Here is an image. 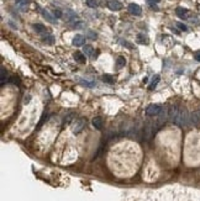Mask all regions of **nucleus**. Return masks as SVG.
Segmentation results:
<instances>
[{"instance_id": "nucleus-12", "label": "nucleus", "mask_w": 200, "mask_h": 201, "mask_svg": "<svg viewBox=\"0 0 200 201\" xmlns=\"http://www.w3.org/2000/svg\"><path fill=\"white\" fill-rule=\"evenodd\" d=\"M8 78H9L8 72L5 70V68H1V86L5 85V81L8 80Z\"/></svg>"}, {"instance_id": "nucleus-7", "label": "nucleus", "mask_w": 200, "mask_h": 201, "mask_svg": "<svg viewBox=\"0 0 200 201\" xmlns=\"http://www.w3.org/2000/svg\"><path fill=\"white\" fill-rule=\"evenodd\" d=\"M83 53H84L85 56H92V57H93V54H94V48H93L92 46H89V44H85V46L83 47Z\"/></svg>"}, {"instance_id": "nucleus-17", "label": "nucleus", "mask_w": 200, "mask_h": 201, "mask_svg": "<svg viewBox=\"0 0 200 201\" xmlns=\"http://www.w3.org/2000/svg\"><path fill=\"white\" fill-rule=\"evenodd\" d=\"M137 42H139V43H142V44H145V43H148V40H147L143 35H141L140 34V35H137Z\"/></svg>"}, {"instance_id": "nucleus-11", "label": "nucleus", "mask_w": 200, "mask_h": 201, "mask_svg": "<svg viewBox=\"0 0 200 201\" xmlns=\"http://www.w3.org/2000/svg\"><path fill=\"white\" fill-rule=\"evenodd\" d=\"M32 27H34V30H35L36 32H39V34H45V32H46V27H45L43 25H41V23H35Z\"/></svg>"}, {"instance_id": "nucleus-9", "label": "nucleus", "mask_w": 200, "mask_h": 201, "mask_svg": "<svg viewBox=\"0 0 200 201\" xmlns=\"http://www.w3.org/2000/svg\"><path fill=\"white\" fill-rule=\"evenodd\" d=\"M177 15L179 16L180 19H187L188 18V10L183 9V8H177Z\"/></svg>"}, {"instance_id": "nucleus-5", "label": "nucleus", "mask_w": 200, "mask_h": 201, "mask_svg": "<svg viewBox=\"0 0 200 201\" xmlns=\"http://www.w3.org/2000/svg\"><path fill=\"white\" fill-rule=\"evenodd\" d=\"M84 125H85V120L84 119H79V120L76 121V126H74V128H73V131L76 132V133H78L82 131V128L84 127Z\"/></svg>"}, {"instance_id": "nucleus-22", "label": "nucleus", "mask_w": 200, "mask_h": 201, "mask_svg": "<svg viewBox=\"0 0 200 201\" xmlns=\"http://www.w3.org/2000/svg\"><path fill=\"white\" fill-rule=\"evenodd\" d=\"M16 3L20 5V6H26L29 4V0H16Z\"/></svg>"}, {"instance_id": "nucleus-8", "label": "nucleus", "mask_w": 200, "mask_h": 201, "mask_svg": "<svg viewBox=\"0 0 200 201\" xmlns=\"http://www.w3.org/2000/svg\"><path fill=\"white\" fill-rule=\"evenodd\" d=\"M73 57H74V59L77 60V62H79V63H85V54L84 53H82V52H76L74 54H73Z\"/></svg>"}, {"instance_id": "nucleus-23", "label": "nucleus", "mask_w": 200, "mask_h": 201, "mask_svg": "<svg viewBox=\"0 0 200 201\" xmlns=\"http://www.w3.org/2000/svg\"><path fill=\"white\" fill-rule=\"evenodd\" d=\"M121 43H122V44H124L125 47H127V48H130V49L132 48V44H131V43H129L127 41H121Z\"/></svg>"}, {"instance_id": "nucleus-3", "label": "nucleus", "mask_w": 200, "mask_h": 201, "mask_svg": "<svg viewBox=\"0 0 200 201\" xmlns=\"http://www.w3.org/2000/svg\"><path fill=\"white\" fill-rule=\"evenodd\" d=\"M108 6L113 11H120L121 9H122V4L119 0H109L108 1Z\"/></svg>"}, {"instance_id": "nucleus-19", "label": "nucleus", "mask_w": 200, "mask_h": 201, "mask_svg": "<svg viewBox=\"0 0 200 201\" xmlns=\"http://www.w3.org/2000/svg\"><path fill=\"white\" fill-rule=\"evenodd\" d=\"M103 81H105V83H114V78L111 77V75H109V74H105L104 77H103Z\"/></svg>"}, {"instance_id": "nucleus-13", "label": "nucleus", "mask_w": 200, "mask_h": 201, "mask_svg": "<svg viewBox=\"0 0 200 201\" xmlns=\"http://www.w3.org/2000/svg\"><path fill=\"white\" fill-rule=\"evenodd\" d=\"M79 83L83 86H88V88L95 86V83H94V81H88V80H84V79H79Z\"/></svg>"}, {"instance_id": "nucleus-6", "label": "nucleus", "mask_w": 200, "mask_h": 201, "mask_svg": "<svg viewBox=\"0 0 200 201\" xmlns=\"http://www.w3.org/2000/svg\"><path fill=\"white\" fill-rule=\"evenodd\" d=\"M41 13H42V16L48 21V22H51V23H56V18H53V16H52L47 10H41Z\"/></svg>"}, {"instance_id": "nucleus-2", "label": "nucleus", "mask_w": 200, "mask_h": 201, "mask_svg": "<svg viewBox=\"0 0 200 201\" xmlns=\"http://www.w3.org/2000/svg\"><path fill=\"white\" fill-rule=\"evenodd\" d=\"M129 13L132 14V15H135V16H140L141 14H142V9H141L140 5H137V4H135V3H131V4L129 5Z\"/></svg>"}, {"instance_id": "nucleus-16", "label": "nucleus", "mask_w": 200, "mask_h": 201, "mask_svg": "<svg viewBox=\"0 0 200 201\" xmlns=\"http://www.w3.org/2000/svg\"><path fill=\"white\" fill-rule=\"evenodd\" d=\"M43 42H46V43H50V44H52V43L55 42V37H53L52 35H46V37H43Z\"/></svg>"}, {"instance_id": "nucleus-24", "label": "nucleus", "mask_w": 200, "mask_h": 201, "mask_svg": "<svg viewBox=\"0 0 200 201\" xmlns=\"http://www.w3.org/2000/svg\"><path fill=\"white\" fill-rule=\"evenodd\" d=\"M177 26L179 27L180 30H183V31H187V30H188V28H187V26H185V25H183V23H180V22L177 23Z\"/></svg>"}, {"instance_id": "nucleus-20", "label": "nucleus", "mask_w": 200, "mask_h": 201, "mask_svg": "<svg viewBox=\"0 0 200 201\" xmlns=\"http://www.w3.org/2000/svg\"><path fill=\"white\" fill-rule=\"evenodd\" d=\"M87 5H88L89 8H97V6H98V3H97V0H87Z\"/></svg>"}, {"instance_id": "nucleus-25", "label": "nucleus", "mask_w": 200, "mask_h": 201, "mask_svg": "<svg viewBox=\"0 0 200 201\" xmlns=\"http://www.w3.org/2000/svg\"><path fill=\"white\" fill-rule=\"evenodd\" d=\"M148 1H150V3H151V4H153V3H158V1H160V0H148Z\"/></svg>"}, {"instance_id": "nucleus-26", "label": "nucleus", "mask_w": 200, "mask_h": 201, "mask_svg": "<svg viewBox=\"0 0 200 201\" xmlns=\"http://www.w3.org/2000/svg\"><path fill=\"white\" fill-rule=\"evenodd\" d=\"M195 58H197L198 60H200V53H198V54H197V57H195Z\"/></svg>"}, {"instance_id": "nucleus-10", "label": "nucleus", "mask_w": 200, "mask_h": 201, "mask_svg": "<svg viewBox=\"0 0 200 201\" xmlns=\"http://www.w3.org/2000/svg\"><path fill=\"white\" fill-rule=\"evenodd\" d=\"M93 126L95 127V128H98V130H100L101 127H103V119L101 117H95V119H93Z\"/></svg>"}, {"instance_id": "nucleus-18", "label": "nucleus", "mask_w": 200, "mask_h": 201, "mask_svg": "<svg viewBox=\"0 0 200 201\" xmlns=\"http://www.w3.org/2000/svg\"><path fill=\"white\" fill-rule=\"evenodd\" d=\"M158 81H160V75H156V79H153V81L151 83V86H150V90H153L156 86H157V84H158Z\"/></svg>"}, {"instance_id": "nucleus-14", "label": "nucleus", "mask_w": 200, "mask_h": 201, "mask_svg": "<svg viewBox=\"0 0 200 201\" xmlns=\"http://www.w3.org/2000/svg\"><path fill=\"white\" fill-rule=\"evenodd\" d=\"M67 19H68L69 21L76 20V19H77V14H76V13H73L72 10H68V11H67Z\"/></svg>"}, {"instance_id": "nucleus-1", "label": "nucleus", "mask_w": 200, "mask_h": 201, "mask_svg": "<svg viewBox=\"0 0 200 201\" xmlns=\"http://www.w3.org/2000/svg\"><path fill=\"white\" fill-rule=\"evenodd\" d=\"M161 111H162V106L161 105H158V104H151L146 109V115H148V116H157Z\"/></svg>"}, {"instance_id": "nucleus-4", "label": "nucleus", "mask_w": 200, "mask_h": 201, "mask_svg": "<svg viewBox=\"0 0 200 201\" xmlns=\"http://www.w3.org/2000/svg\"><path fill=\"white\" fill-rule=\"evenodd\" d=\"M84 43H85L84 36H82V35H76V36H74V39H73V46L80 47V46H83Z\"/></svg>"}, {"instance_id": "nucleus-21", "label": "nucleus", "mask_w": 200, "mask_h": 201, "mask_svg": "<svg viewBox=\"0 0 200 201\" xmlns=\"http://www.w3.org/2000/svg\"><path fill=\"white\" fill-rule=\"evenodd\" d=\"M53 15H55V18H57V19H61L62 18V13H61V10H53Z\"/></svg>"}, {"instance_id": "nucleus-15", "label": "nucleus", "mask_w": 200, "mask_h": 201, "mask_svg": "<svg viewBox=\"0 0 200 201\" xmlns=\"http://www.w3.org/2000/svg\"><path fill=\"white\" fill-rule=\"evenodd\" d=\"M116 64H118V67H119V68H122V67L126 64V59H125L124 57H118V59H116Z\"/></svg>"}]
</instances>
